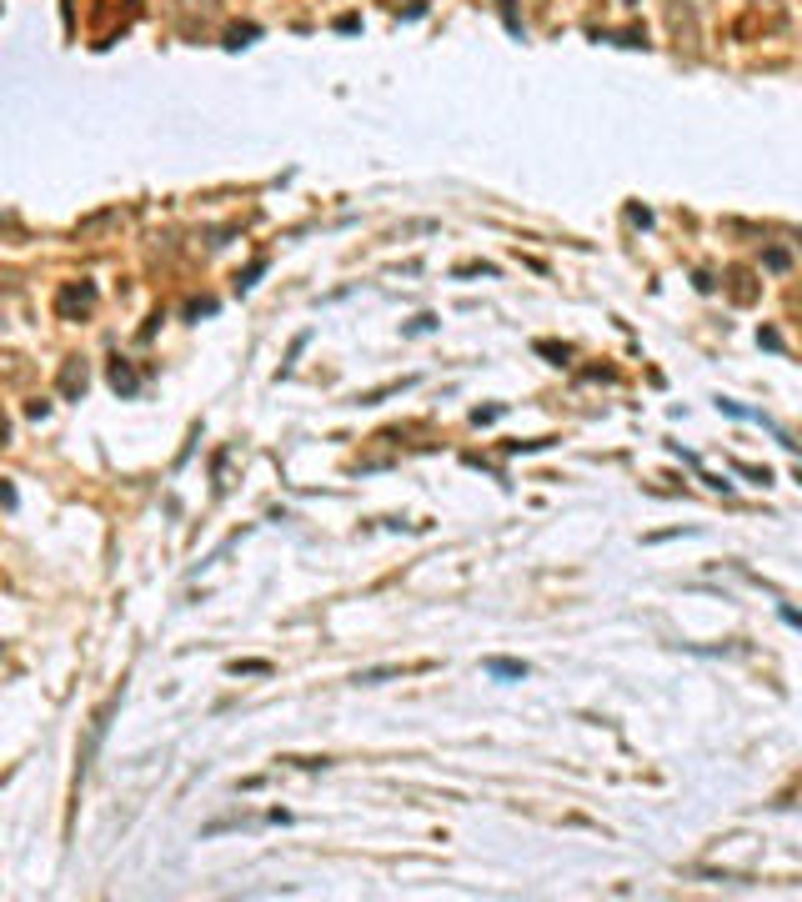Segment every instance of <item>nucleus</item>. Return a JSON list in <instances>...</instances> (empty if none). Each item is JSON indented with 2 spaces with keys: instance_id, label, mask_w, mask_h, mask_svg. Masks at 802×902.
Returning a JSON list of instances; mask_svg holds the SVG:
<instances>
[{
  "instance_id": "1",
  "label": "nucleus",
  "mask_w": 802,
  "mask_h": 902,
  "mask_svg": "<svg viewBox=\"0 0 802 902\" xmlns=\"http://www.w3.org/2000/svg\"><path fill=\"white\" fill-rule=\"evenodd\" d=\"M171 21L186 41H201L221 21V0H171Z\"/></svg>"
},
{
  "instance_id": "2",
  "label": "nucleus",
  "mask_w": 802,
  "mask_h": 902,
  "mask_svg": "<svg viewBox=\"0 0 802 902\" xmlns=\"http://www.w3.org/2000/svg\"><path fill=\"white\" fill-rule=\"evenodd\" d=\"M667 31H672V41H677V51H682L687 61L702 56V26H697L692 0H667Z\"/></svg>"
},
{
  "instance_id": "3",
  "label": "nucleus",
  "mask_w": 802,
  "mask_h": 902,
  "mask_svg": "<svg viewBox=\"0 0 802 902\" xmlns=\"http://www.w3.org/2000/svg\"><path fill=\"white\" fill-rule=\"evenodd\" d=\"M96 311V286L91 281H66L61 291H56V316L61 321H81V316H91Z\"/></svg>"
},
{
  "instance_id": "4",
  "label": "nucleus",
  "mask_w": 802,
  "mask_h": 902,
  "mask_svg": "<svg viewBox=\"0 0 802 902\" xmlns=\"http://www.w3.org/2000/svg\"><path fill=\"white\" fill-rule=\"evenodd\" d=\"M727 296H732L737 306H752V301L762 296V286H757V276H752L747 266H732V271H727Z\"/></svg>"
},
{
  "instance_id": "5",
  "label": "nucleus",
  "mask_w": 802,
  "mask_h": 902,
  "mask_svg": "<svg viewBox=\"0 0 802 902\" xmlns=\"http://www.w3.org/2000/svg\"><path fill=\"white\" fill-rule=\"evenodd\" d=\"M86 386H91V371H86V361L81 356H66V366H61V396H86Z\"/></svg>"
},
{
  "instance_id": "6",
  "label": "nucleus",
  "mask_w": 802,
  "mask_h": 902,
  "mask_svg": "<svg viewBox=\"0 0 802 902\" xmlns=\"http://www.w3.org/2000/svg\"><path fill=\"white\" fill-rule=\"evenodd\" d=\"M111 386H116L121 396H136V386H141V381H136V371H131L126 361H111Z\"/></svg>"
},
{
  "instance_id": "7",
  "label": "nucleus",
  "mask_w": 802,
  "mask_h": 902,
  "mask_svg": "<svg viewBox=\"0 0 802 902\" xmlns=\"http://www.w3.org/2000/svg\"><path fill=\"white\" fill-rule=\"evenodd\" d=\"M487 672H492V677H527V662H512V657H487Z\"/></svg>"
},
{
  "instance_id": "8",
  "label": "nucleus",
  "mask_w": 802,
  "mask_h": 902,
  "mask_svg": "<svg viewBox=\"0 0 802 902\" xmlns=\"http://www.w3.org/2000/svg\"><path fill=\"white\" fill-rule=\"evenodd\" d=\"M256 41V26H231L226 31V51H241V46H251Z\"/></svg>"
},
{
  "instance_id": "9",
  "label": "nucleus",
  "mask_w": 802,
  "mask_h": 902,
  "mask_svg": "<svg viewBox=\"0 0 802 902\" xmlns=\"http://www.w3.org/2000/svg\"><path fill=\"white\" fill-rule=\"evenodd\" d=\"M602 41H617V46H647V31H612V36H602Z\"/></svg>"
},
{
  "instance_id": "10",
  "label": "nucleus",
  "mask_w": 802,
  "mask_h": 902,
  "mask_svg": "<svg viewBox=\"0 0 802 902\" xmlns=\"http://www.w3.org/2000/svg\"><path fill=\"white\" fill-rule=\"evenodd\" d=\"M537 351H542V356H552L557 366H567V356H572V351H567V346H557V341H537Z\"/></svg>"
},
{
  "instance_id": "11",
  "label": "nucleus",
  "mask_w": 802,
  "mask_h": 902,
  "mask_svg": "<svg viewBox=\"0 0 802 902\" xmlns=\"http://www.w3.org/2000/svg\"><path fill=\"white\" fill-rule=\"evenodd\" d=\"M502 21H507V31H512V36H522V16H517L512 0H502Z\"/></svg>"
},
{
  "instance_id": "12",
  "label": "nucleus",
  "mask_w": 802,
  "mask_h": 902,
  "mask_svg": "<svg viewBox=\"0 0 802 902\" xmlns=\"http://www.w3.org/2000/svg\"><path fill=\"white\" fill-rule=\"evenodd\" d=\"M732 467H737L742 477H752V482H772V472H767V467H752V462H732Z\"/></svg>"
},
{
  "instance_id": "13",
  "label": "nucleus",
  "mask_w": 802,
  "mask_h": 902,
  "mask_svg": "<svg viewBox=\"0 0 802 902\" xmlns=\"http://www.w3.org/2000/svg\"><path fill=\"white\" fill-rule=\"evenodd\" d=\"M757 341H762V346H767V351H782V336H777V331H772V326H762V331H757Z\"/></svg>"
},
{
  "instance_id": "14",
  "label": "nucleus",
  "mask_w": 802,
  "mask_h": 902,
  "mask_svg": "<svg viewBox=\"0 0 802 902\" xmlns=\"http://www.w3.org/2000/svg\"><path fill=\"white\" fill-rule=\"evenodd\" d=\"M767 271H787V251L772 246V251H767Z\"/></svg>"
},
{
  "instance_id": "15",
  "label": "nucleus",
  "mask_w": 802,
  "mask_h": 902,
  "mask_svg": "<svg viewBox=\"0 0 802 902\" xmlns=\"http://www.w3.org/2000/svg\"><path fill=\"white\" fill-rule=\"evenodd\" d=\"M497 416H502V406H477V411H472L477 426H482V421H497Z\"/></svg>"
},
{
  "instance_id": "16",
  "label": "nucleus",
  "mask_w": 802,
  "mask_h": 902,
  "mask_svg": "<svg viewBox=\"0 0 802 902\" xmlns=\"http://www.w3.org/2000/svg\"><path fill=\"white\" fill-rule=\"evenodd\" d=\"M231 672H271L266 662H231Z\"/></svg>"
},
{
  "instance_id": "17",
  "label": "nucleus",
  "mask_w": 802,
  "mask_h": 902,
  "mask_svg": "<svg viewBox=\"0 0 802 902\" xmlns=\"http://www.w3.org/2000/svg\"><path fill=\"white\" fill-rule=\"evenodd\" d=\"M782 622H792V627H802V612H792V607H782Z\"/></svg>"
},
{
  "instance_id": "18",
  "label": "nucleus",
  "mask_w": 802,
  "mask_h": 902,
  "mask_svg": "<svg viewBox=\"0 0 802 902\" xmlns=\"http://www.w3.org/2000/svg\"><path fill=\"white\" fill-rule=\"evenodd\" d=\"M622 6H637V0H622Z\"/></svg>"
},
{
  "instance_id": "19",
  "label": "nucleus",
  "mask_w": 802,
  "mask_h": 902,
  "mask_svg": "<svg viewBox=\"0 0 802 902\" xmlns=\"http://www.w3.org/2000/svg\"><path fill=\"white\" fill-rule=\"evenodd\" d=\"M797 482H802V467H797Z\"/></svg>"
}]
</instances>
